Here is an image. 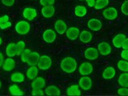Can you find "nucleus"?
Returning <instances> with one entry per match:
<instances>
[{
    "mask_svg": "<svg viewBox=\"0 0 128 96\" xmlns=\"http://www.w3.org/2000/svg\"><path fill=\"white\" fill-rule=\"evenodd\" d=\"M86 2L87 3L88 6L90 7H94L95 4V0H86Z\"/></svg>",
    "mask_w": 128,
    "mask_h": 96,
    "instance_id": "obj_40",
    "label": "nucleus"
},
{
    "mask_svg": "<svg viewBox=\"0 0 128 96\" xmlns=\"http://www.w3.org/2000/svg\"><path fill=\"white\" fill-rule=\"evenodd\" d=\"M118 82L122 87H128V72H123L119 75Z\"/></svg>",
    "mask_w": 128,
    "mask_h": 96,
    "instance_id": "obj_27",
    "label": "nucleus"
},
{
    "mask_svg": "<svg viewBox=\"0 0 128 96\" xmlns=\"http://www.w3.org/2000/svg\"><path fill=\"white\" fill-rule=\"evenodd\" d=\"M6 54L8 57L14 58L15 55H17V46L14 42L9 43L6 47Z\"/></svg>",
    "mask_w": 128,
    "mask_h": 96,
    "instance_id": "obj_21",
    "label": "nucleus"
},
{
    "mask_svg": "<svg viewBox=\"0 0 128 96\" xmlns=\"http://www.w3.org/2000/svg\"><path fill=\"white\" fill-rule=\"evenodd\" d=\"M14 29L15 31L19 34H26L30 30V24L26 20H22V21H19L15 24Z\"/></svg>",
    "mask_w": 128,
    "mask_h": 96,
    "instance_id": "obj_2",
    "label": "nucleus"
},
{
    "mask_svg": "<svg viewBox=\"0 0 128 96\" xmlns=\"http://www.w3.org/2000/svg\"><path fill=\"white\" fill-rule=\"evenodd\" d=\"M10 80L13 82L20 83L25 80V76L21 72H14L10 76Z\"/></svg>",
    "mask_w": 128,
    "mask_h": 96,
    "instance_id": "obj_26",
    "label": "nucleus"
},
{
    "mask_svg": "<svg viewBox=\"0 0 128 96\" xmlns=\"http://www.w3.org/2000/svg\"><path fill=\"white\" fill-rule=\"evenodd\" d=\"M60 67L62 71L67 74H72L77 69V61L73 57L64 58L60 62Z\"/></svg>",
    "mask_w": 128,
    "mask_h": 96,
    "instance_id": "obj_1",
    "label": "nucleus"
},
{
    "mask_svg": "<svg viewBox=\"0 0 128 96\" xmlns=\"http://www.w3.org/2000/svg\"><path fill=\"white\" fill-rule=\"evenodd\" d=\"M121 58L122 59L128 61V49H122L121 52Z\"/></svg>",
    "mask_w": 128,
    "mask_h": 96,
    "instance_id": "obj_39",
    "label": "nucleus"
},
{
    "mask_svg": "<svg viewBox=\"0 0 128 96\" xmlns=\"http://www.w3.org/2000/svg\"><path fill=\"white\" fill-rule=\"evenodd\" d=\"M1 2H2V3L3 4L4 6L10 7L14 4L15 0H1Z\"/></svg>",
    "mask_w": 128,
    "mask_h": 96,
    "instance_id": "obj_38",
    "label": "nucleus"
},
{
    "mask_svg": "<svg viewBox=\"0 0 128 96\" xmlns=\"http://www.w3.org/2000/svg\"><path fill=\"white\" fill-rule=\"evenodd\" d=\"M122 49H128V38H126V39L124 40V42L122 43Z\"/></svg>",
    "mask_w": 128,
    "mask_h": 96,
    "instance_id": "obj_41",
    "label": "nucleus"
},
{
    "mask_svg": "<svg viewBox=\"0 0 128 96\" xmlns=\"http://www.w3.org/2000/svg\"><path fill=\"white\" fill-rule=\"evenodd\" d=\"M66 94L69 96H77L81 95V90L79 89L78 85H71L66 90Z\"/></svg>",
    "mask_w": 128,
    "mask_h": 96,
    "instance_id": "obj_24",
    "label": "nucleus"
},
{
    "mask_svg": "<svg viewBox=\"0 0 128 96\" xmlns=\"http://www.w3.org/2000/svg\"><path fill=\"white\" fill-rule=\"evenodd\" d=\"M45 92L42 90V89H32L31 94L32 95H44Z\"/></svg>",
    "mask_w": 128,
    "mask_h": 96,
    "instance_id": "obj_37",
    "label": "nucleus"
},
{
    "mask_svg": "<svg viewBox=\"0 0 128 96\" xmlns=\"http://www.w3.org/2000/svg\"><path fill=\"white\" fill-rule=\"evenodd\" d=\"M2 69L3 70L5 71H11L14 69L15 67V61L13 58H10V57H8L6 59L4 60L3 64H2Z\"/></svg>",
    "mask_w": 128,
    "mask_h": 96,
    "instance_id": "obj_16",
    "label": "nucleus"
},
{
    "mask_svg": "<svg viewBox=\"0 0 128 96\" xmlns=\"http://www.w3.org/2000/svg\"><path fill=\"white\" fill-rule=\"evenodd\" d=\"M118 95H128V87H121L118 90Z\"/></svg>",
    "mask_w": 128,
    "mask_h": 96,
    "instance_id": "obj_36",
    "label": "nucleus"
},
{
    "mask_svg": "<svg viewBox=\"0 0 128 96\" xmlns=\"http://www.w3.org/2000/svg\"><path fill=\"white\" fill-rule=\"evenodd\" d=\"M117 66L122 72H128V61L127 60L121 59L118 62Z\"/></svg>",
    "mask_w": 128,
    "mask_h": 96,
    "instance_id": "obj_30",
    "label": "nucleus"
},
{
    "mask_svg": "<svg viewBox=\"0 0 128 96\" xmlns=\"http://www.w3.org/2000/svg\"><path fill=\"white\" fill-rule=\"evenodd\" d=\"M38 67L37 66H30L26 70V75L30 80H33L36 77H38Z\"/></svg>",
    "mask_w": 128,
    "mask_h": 96,
    "instance_id": "obj_22",
    "label": "nucleus"
},
{
    "mask_svg": "<svg viewBox=\"0 0 128 96\" xmlns=\"http://www.w3.org/2000/svg\"><path fill=\"white\" fill-rule=\"evenodd\" d=\"M39 58H40V54L38 52L31 51L30 57L28 58L26 63L29 66H37L39 61Z\"/></svg>",
    "mask_w": 128,
    "mask_h": 96,
    "instance_id": "obj_18",
    "label": "nucleus"
},
{
    "mask_svg": "<svg viewBox=\"0 0 128 96\" xmlns=\"http://www.w3.org/2000/svg\"><path fill=\"white\" fill-rule=\"evenodd\" d=\"M41 13L44 18H50L54 16V14L55 13V8L54 7L53 5L42 6V10H41Z\"/></svg>",
    "mask_w": 128,
    "mask_h": 96,
    "instance_id": "obj_14",
    "label": "nucleus"
},
{
    "mask_svg": "<svg viewBox=\"0 0 128 96\" xmlns=\"http://www.w3.org/2000/svg\"><path fill=\"white\" fill-rule=\"evenodd\" d=\"M89 29L94 31H98L102 28V22L98 18H90L87 22Z\"/></svg>",
    "mask_w": 128,
    "mask_h": 96,
    "instance_id": "obj_13",
    "label": "nucleus"
},
{
    "mask_svg": "<svg viewBox=\"0 0 128 96\" xmlns=\"http://www.w3.org/2000/svg\"><path fill=\"white\" fill-rule=\"evenodd\" d=\"M2 38L0 37V46L2 45Z\"/></svg>",
    "mask_w": 128,
    "mask_h": 96,
    "instance_id": "obj_43",
    "label": "nucleus"
},
{
    "mask_svg": "<svg viewBox=\"0 0 128 96\" xmlns=\"http://www.w3.org/2000/svg\"><path fill=\"white\" fill-rule=\"evenodd\" d=\"M121 12L126 16H128V0L124 1L121 6Z\"/></svg>",
    "mask_w": 128,
    "mask_h": 96,
    "instance_id": "obj_34",
    "label": "nucleus"
},
{
    "mask_svg": "<svg viewBox=\"0 0 128 96\" xmlns=\"http://www.w3.org/2000/svg\"><path fill=\"white\" fill-rule=\"evenodd\" d=\"M52 65V59L48 55H42L40 56L39 61L37 66L38 69L42 70H49Z\"/></svg>",
    "mask_w": 128,
    "mask_h": 96,
    "instance_id": "obj_3",
    "label": "nucleus"
},
{
    "mask_svg": "<svg viewBox=\"0 0 128 96\" xmlns=\"http://www.w3.org/2000/svg\"><path fill=\"white\" fill-rule=\"evenodd\" d=\"M87 13L86 8L84 6H77L74 8V14L79 18L84 17Z\"/></svg>",
    "mask_w": 128,
    "mask_h": 96,
    "instance_id": "obj_29",
    "label": "nucleus"
},
{
    "mask_svg": "<svg viewBox=\"0 0 128 96\" xmlns=\"http://www.w3.org/2000/svg\"><path fill=\"white\" fill-rule=\"evenodd\" d=\"M108 4H109V0H96L94 7L96 10H101L106 7Z\"/></svg>",
    "mask_w": 128,
    "mask_h": 96,
    "instance_id": "obj_31",
    "label": "nucleus"
},
{
    "mask_svg": "<svg viewBox=\"0 0 128 96\" xmlns=\"http://www.w3.org/2000/svg\"><path fill=\"white\" fill-rule=\"evenodd\" d=\"M1 86H2V82H1V81H0V88H1Z\"/></svg>",
    "mask_w": 128,
    "mask_h": 96,
    "instance_id": "obj_44",
    "label": "nucleus"
},
{
    "mask_svg": "<svg viewBox=\"0 0 128 96\" xmlns=\"http://www.w3.org/2000/svg\"><path fill=\"white\" fill-rule=\"evenodd\" d=\"M11 22L9 20V16L5 14L0 17V29L1 30H5L8 27L11 26Z\"/></svg>",
    "mask_w": 128,
    "mask_h": 96,
    "instance_id": "obj_25",
    "label": "nucleus"
},
{
    "mask_svg": "<svg viewBox=\"0 0 128 96\" xmlns=\"http://www.w3.org/2000/svg\"><path fill=\"white\" fill-rule=\"evenodd\" d=\"M79 39L82 43H88L90 42L92 38H93V35L88 30H82V32H80L79 34Z\"/></svg>",
    "mask_w": 128,
    "mask_h": 96,
    "instance_id": "obj_23",
    "label": "nucleus"
},
{
    "mask_svg": "<svg viewBox=\"0 0 128 96\" xmlns=\"http://www.w3.org/2000/svg\"><path fill=\"white\" fill-rule=\"evenodd\" d=\"M44 92H45V94L46 95H50V96H58L61 94V90H60L59 88L54 85L46 86L45 88Z\"/></svg>",
    "mask_w": 128,
    "mask_h": 96,
    "instance_id": "obj_19",
    "label": "nucleus"
},
{
    "mask_svg": "<svg viewBox=\"0 0 128 96\" xmlns=\"http://www.w3.org/2000/svg\"><path fill=\"white\" fill-rule=\"evenodd\" d=\"M79 1H82V0H79Z\"/></svg>",
    "mask_w": 128,
    "mask_h": 96,
    "instance_id": "obj_45",
    "label": "nucleus"
},
{
    "mask_svg": "<svg viewBox=\"0 0 128 96\" xmlns=\"http://www.w3.org/2000/svg\"><path fill=\"white\" fill-rule=\"evenodd\" d=\"M98 50L99 52V54H102L103 56H106L110 54L111 52V46L106 42H101L98 45Z\"/></svg>",
    "mask_w": 128,
    "mask_h": 96,
    "instance_id": "obj_10",
    "label": "nucleus"
},
{
    "mask_svg": "<svg viewBox=\"0 0 128 96\" xmlns=\"http://www.w3.org/2000/svg\"><path fill=\"white\" fill-rule=\"evenodd\" d=\"M16 46H17V55H21L22 51L26 49V42L22 40H20L16 43Z\"/></svg>",
    "mask_w": 128,
    "mask_h": 96,
    "instance_id": "obj_32",
    "label": "nucleus"
},
{
    "mask_svg": "<svg viewBox=\"0 0 128 96\" xmlns=\"http://www.w3.org/2000/svg\"><path fill=\"white\" fill-rule=\"evenodd\" d=\"M126 38V35L123 34H118L115 35L112 39V43H113L114 46H115L116 48H122V43Z\"/></svg>",
    "mask_w": 128,
    "mask_h": 96,
    "instance_id": "obj_20",
    "label": "nucleus"
},
{
    "mask_svg": "<svg viewBox=\"0 0 128 96\" xmlns=\"http://www.w3.org/2000/svg\"><path fill=\"white\" fill-rule=\"evenodd\" d=\"M92 85H93L92 80L90 77H88L87 75H83L78 81V86L83 90H90L92 87Z\"/></svg>",
    "mask_w": 128,
    "mask_h": 96,
    "instance_id": "obj_4",
    "label": "nucleus"
},
{
    "mask_svg": "<svg viewBox=\"0 0 128 96\" xmlns=\"http://www.w3.org/2000/svg\"><path fill=\"white\" fill-rule=\"evenodd\" d=\"M79 34H80V30L78 27H75V26H70L69 28H67V30L66 31V37L70 40L77 39Z\"/></svg>",
    "mask_w": 128,
    "mask_h": 96,
    "instance_id": "obj_11",
    "label": "nucleus"
},
{
    "mask_svg": "<svg viewBox=\"0 0 128 96\" xmlns=\"http://www.w3.org/2000/svg\"><path fill=\"white\" fill-rule=\"evenodd\" d=\"M84 56L88 60H95L98 58L99 52L94 47H89L84 51Z\"/></svg>",
    "mask_w": 128,
    "mask_h": 96,
    "instance_id": "obj_6",
    "label": "nucleus"
},
{
    "mask_svg": "<svg viewBox=\"0 0 128 96\" xmlns=\"http://www.w3.org/2000/svg\"><path fill=\"white\" fill-rule=\"evenodd\" d=\"M46 86V80L42 77H36L31 82L32 89H42Z\"/></svg>",
    "mask_w": 128,
    "mask_h": 96,
    "instance_id": "obj_15",
    "label": "nucleus"
},
{
    "mask_svg": "<svg viewBox=\"0 0 128 96\" xmlns=\"http://www.w3.org/2000/svg\"><path fill=\"white\" fill-rule=\"evenodd\" d=\"M39 2L42 6H45L54 5V3L55 2V0H40Z\"/></svg>",
    "mask_w": 128,
    "mask_h": 96,
    "instance_id": "obj_35",
    "label": "nucleus"
},
{
    "mask_svg": "<svg viewBox=\"0 0 128 96\" xmlns=\"http://www.w3.org/2000/svg\"><path fill=\"white\" fill-rule=\"evenodd\" d=\"M102 15L107 20H114L118 17V11L114 7H108L103 10Z\"/></svg>",
    "mask_w": 128,
    "mask_h": 96,
    "instance_id": "obj_7",
    "label": "nucleus"
},
{
    "mask_svg": "<svg viewBox=\"0 0 128 96\" xmlns=\"http://www.w3.org/2000/svg\"><path fill=\"white\" fill-rule=\"evenodd\" d=\"M54 29L55 31L59 34H64L67 30L66 23L62 19H58L54 23Z\"/></svg>",
    "mask_w": 128,
    "mask_h": 96,
    "instance_id": "obj_12",
    "label": "nucleus"
},
{
    "mask_svg": "<svg viewBox=\"0 0 128 96\" xmlns=\"http://www.w3.org/2000/svg\"><path fill=\"white\" fill-rule=\"evenodd\" d=\"M4 56L2 54V52H0V67H1L2 66V64H3V62H4Z\"/></svg>",
    "mask_w": 128,
    "mask_h": 96,
    "instance_id": "obj_42",
    "label": "nucleus"
},
{
    "mask_svg": "<svg viewBox=\"0 0 128 96\" xmlns=\"http://www.w3.org/2000/svg\"><path fill=\"white\" fill-rule=\"evenodd\" d=\"M30 53H31V50L30 49H25L22 51V53L21 54L20 56H21V60L23 62H27L28 58H29V57H30Z\"/></svg>",
    "mask_w": 128,
    "mask_h": 96,
    "instance_id": "obj_33",
    "label": "nucleus"
},
{
    "mask_svg": "<svg viewBox=\"0 0 128 96\" xmlns=\"http://www.w3.org/2000/svg\"><path fill=\"white\" fill-rule=\"evenodd\" d=\"M42 38L46 43H52L55 41L56 39V33L54 30L47 29L43 32Z\"/></svg>",
    "mask_w": 128,
    "mask_h": 96,
    "instance_id": "obj_8",
    "label": "nucleus"
},
{
    "mask_svg": "<svg viewBox=\"0 0 128 96\" xmlns=\"http://www.w3.org/2000/svg\"><path fill=\"white\" fill-rule=\"evenodd\" d=\"M116 71L113 66H107L102 71V78L106 80H110L114 78Z\"/></svg>",
    "mask_w": 128,
    "mask_h": 96,
    "instance_id": "obj_17",
    "label": "nucleus"
},
{
    "mask_svg": "<svg viewBox=\"0 0 128 96\" xmlns=\"http://www.w3.org/2000/svg\"><path fill=\"white\" fill-rule=\"evenodd\" d=\"M9 91L11 95H15V96H21L24 95V92L22 90V89L16 84H13V85L10 86L9 87Z\"/></svg>",
    "mask_w": 128,
    "mask_h": 96,
    "instance_id": "obj_28",
    "label": "nucleus"
},
{
    "mask_svg": "<svg viewBox=\"0 0 128 96\" xmlns=\"http://www.w3.org/2000/svg\"><path fill=\"white\" fill-rule=\"evenodd\" d=\"M37 11L34 8L26 7L22 11V16L28 21H32L37 17Z\"/></svg>",
    "mask_w": 128,
    "mask_h": 96,
    "instance_id": "obj_9",
    "label": "nucleus"
},
{
    "mask_svg": "<svg viewBox=\"0 0 128 96\" xmlns=\"http://www.w3.org/2000/svg\"><path fill=\"white\" fill-rule=\"evenodd\" d=\"M93 70H94V68H93V66H92V64L88 62H82L78 67L79 74L82 76L90 74L92 72H93Z\"/></svg>",
    "mask_w": 128,
    "mask_h": 96,
    "instance_id": "obj_5",
    "label": "nucleus"
}]
</instances>
